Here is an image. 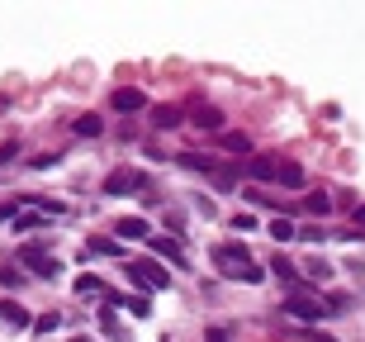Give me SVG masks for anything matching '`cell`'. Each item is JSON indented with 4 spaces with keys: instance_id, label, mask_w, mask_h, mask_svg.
<instances>
[{
    "instance_id": "1",
    "label": "cell",
    "mask_w": 365,
    "mask_h": 342,
    "mask_svg": "<svg viewBox=\"0 0 365 342\" xmlns=\"http://www.w3.org/2000/svg\"><path fill=\"white\" fill-rule=\"evenodd\" d=\"M213 266H218L228 281H242V286H261V281H266V271L252 262V252H247L242 242H218V247H213Z\"/></svg>"
},
{
    "instance_id": "2",
    "label": "cell",
    "mask_w": 365,
    "mask_h": 342,
    "mask_svg": "<svg viewBox=\"0 0 365 342\" xmlns=\"http://www.w3.org/2000/svg\"><path fill=\"white\" fill-rule=\"evenodd\" d=\"M15 262H19V266H29V271H33L38 281H57V271H62V262L52 257L43 242H24V247L15 252Z\"/></svg>"
},
{
    "instance_id": "3",
    "label": "cell",
    "mask_w": 365,
    "mask_h": 342,
    "mask_svg": "<svg viewBox=\"0 0 365 342\" xmlns=\"http://www.w3.org/2000/svg\"><path fill=\"white\" fill-rule=\"evenodd\" d=\"M285 314L299 318L304 328H313V323L332 318V304H327V300H313V295H289V300H285Z\"/></svg>"
},
{
    "instance_id": "4",
    "label": "cell",
    "mask_w": 365,
    "mask_h": 342,
    "mask_svg": "<svg viewBox=\"0 0 365 342\" xmlns=\"http://www.w3.org/2000/svg\"><path fill=\"white\" fill-rule=\"evenodd\" d=\"M124 276H129L143 295H152V290H166V286H171V271H161L156 262H129V266H124Z\"/></svg>"
},
{
    "instance_id": "5",
    "label": "cell",
    "mask_w": 365,
    "mask_h": 342,
    "mask_svg": "<svg viewBox=\"0 0 365 342\" xmlns=\"http://www.w3.org/2000/svg\"><path fill=\"white\" fill-rule=\"evenodd\" d=\"M129 190H147V176L143 171H124V166L104 176V195H129Z\"/></svg>"
},
{
    "instance_id": "6",
    "label": "cell",
    "mask_w": 365,
    "mask_h": 342,
    "mask_svg": "<svg viewBox=\"0 0 365 342\" xmlns=\"http://www.w3.org/2000/svg\"><path fill=\"white\" fill-rule=\"evenodd\" d=\"M275 185H285V190H304V185H309V171H304L299 162H275Z\"/></svg>"
},
{
    "instance_id": "7",
    "label": "cell",
    "mask_w": 365,
    "mask_h": 342,
    "mask_svg": "<svg viewBox=\"0 0 365 342\" xmlns=\"http://www.w3.org/2000/svg\"><path fill=\"white\" fill-rule=\"evenodd\" d=\"M114 109H119V114H138V109H147V95H143L138 86H119V91H114Z\"/></svg>"
},
{
    "instance_id": "8",
    "label": "cell",
    "mask_w": 365,
    "mask_h": 342,
    "mask_svg": "<svg viewBox=\"0 0 365 342\" xmlns=\"http://www.w3.org/2000/svg\"><path fill=\"white\" fill-rule=\"evenodd\" d=\"M247 176L252 181H275V157L270 153H252L247 157Z\"/></svg>"
},
{
    "instance_id": "9",
    "label": "cell",
    "mask_w": 365,
    "mask_h": 342,
    "mask_svg": "<svg viewBox=\"0 0 365 342\" xmlns=\"http://www.w3.org/2000/svg\"><path fill=\"white\" fill-rule=\"evenodd\" d=\"M147 247H152L156 257H166V262L185 266V247H181V242H176V238H147Z\"/></svg>"
},
{
    "instance_id": "10",
    "label": "cell",
    "mask_w": 365,
    "mask_h": 342,
    "mask_svg": "<svg viewBox=\"0 0 365 342\" xmlns=\"http://www.w3.org/2000/svg\"><path fill=\"white\" fill-rule=\"evenodd\" d=\"M81 257H124V242L119 238H90Z\"/></svg>"
},
{
    "instance_id": "11",
    "label": "cell",
    "mask_w": 365,
    "mask_h": 342,
    "mask_svg": "<svg viewBox=\"0 0 365 342\" xmlns=\"http://www.w3.org/2000/svg\"><path fill=\"white\" fill-rule=\"evenodd\" d=\"M0 323H10V328H29L33 318H29V309H24V304H15V300H5V304H0Z\"/></svg>"
},
{
    "instance_id": "12",
    "label": "cell",
    "mask_w": 365,
    "mask_h": 342,
    "mask_svg": "<svg viewBox=\"0 0 365 342\" xmlns=\"http://www.w3.org/2000/svg\"><path fill=\"white\" fill-rule=\"evenodd\" d=\"M152 124H156V129H181L185 119H181V109H176V105H156L152 109Z\"/></svg>"
},
{
    "instance_id": "13",
    "label": "cell",
    "mask_w": 365,
    "mask_h": 342,
    "mask_svg": "<svg viewBox=\"0 0 365 342\" xmlns=\"http://www.w3.org/2000/svg\"><path fill=\"white\" fill-rule=\"evenodd\" d=\"M190 124H195V129H209V133H213V129H223V114H218L213 105H200V109H195V119H190Z\"/></svg>"
},
{
    "instance_id": "14",
    "label": "cell",
    "mask_w": 365,
    "mask_h": 342,
    "mask_svg": "<svg viewBox=\"0 0 365 342\" xmlns=\"http://www.w3.org/2000/svg\"><path fill=\"white\" fill-rule=\"evenodd\" d=\"M119 238H152L147 233V219H138V214H129V219H119V228H114Z\"/></svg>"
},
{
    "instance_id": "15",
    "label": "cell",
    "mask_w": 365,
    "mask_h": 342,
    "mask_svg": "<svg viewBox=\"0 0 365 342\" xmlns=\"http://www.w3.org/2000/svg\"><path fill=\"white\" fill-rule=\"evenodd\" d=\"M176 162H181L185 171H204V176H213V157H200V153H176Z\"/></svg>"
},
{
    "instance_id": "16",
    "label": "cell",
    "mask_w": 365,
    "mask_h": 342,
    "mask_svg": "<svg viewBox=\"0 0 365 342\" xmlns=\"http://www.w3.org/2000/svg\"><path fill=\"white\" fill-rule=\"evenodd\" d=\"M100 328H104V338H114V342L124 338V323L114 318V304H104V309H100Z\"/></svg>"
},
{
    "instance_id": "17",
    "label": "cell",
    "mask_w": 365,
    "mask_h": 342,
    "mask_svg": "<svg viewBox=\"0 0 365 342\" xmlns=\"http://www.w3.org/2000/svg\"><path fill=\"white\" fill-rule=\"evenodd\" d=\"M10 228H15V233H33V228H43V214H38V210H33V214H15Z\"/></svg>"
},
{
    "instance_id": "18",
    "label": "cell",
    "mask_w": 365,
    "mask_h": 342,
    "mask_svg": "<svg viewBox=\"0 0 365 342\" xmlns=\"http://www.w3.org/2000/svg\"><path fill=\"white\" fill-rule=\"evenodd\" d=\"M29 328H33L38 338H48L52 328H62V314H38V318H33V323H29Z\"/></svg>"
},
{
    "instance_id": "19",
    "label": "cell",
    "mask_w": 365,
    "mask_h": 342,
    "mask_svg": "<svg viewBox=\"0 0 365 342\" xmlns=\"http://www.w3.org/2000/svg\"><path fill=\"white\" fill-rule=\"evenodd\" d=\"M76 295H109L100 276H76Z\"/></svg>"
},
{
    "instance_id": "20",
    "label": "cell",
    "mask_w": 365,
    "mask_h": 342,
    "mask_svg": "<svg viewBox=\"0 0 365 342\" xmlns=\"http://www.w3.org/2000/svg\"><path fill=\"white\" fill-rule=\"evenodd\" d=\"M72 129H76L81 138H95V133H100L104 124H100V119H95V114H81V119H76V124H72Z\"/></svg>"
},
{
    "instance_id": "21",
    "label": "cell",
    "mask_w": 365,
    "mask_h": 342,
    "mask_svg": "<svg viewBox=\"0 0 365 342\" xmlns=\"http://www.w3.org/2000/svg\"><path fill=\"white\" fill-rule=\"evenodd\" d=\"M270 238L275 242H294V224L289 219H270Z\"/></svg>"
},
{
    "instance_id": "22",
    "label": "cell",
    "mask_w": 365,
    "mask_h": 342,
    "mask_svg": "<svg viewBox=\"0 0 365 342\" xmlns=\"http://www.w3.org/2000/svg\"><path fill=\"white\" fill-rule=\"evenodd\" d=\"M223 148L228 153H252V138L247 133H223Z\"/></svg>"
},
{
    "instance_id": "23",
    "label": "cell",
    "mask_w": 365,
    "mask_h": 342,
    "mask_svg": "<svg viewBox=\"0 0 365 342\" xmlns=\"http://www.w3.org/2000/svg\"><path fill=\"white\" fill-rule=\"evenodd\" d=\"M309 214H313V219H323V214H332V200L313 190V195H309Z\"/></svg>"
},
{
    "instance_id": "24",
    "label": "cell",
    "mask_w": 365,
    "mask_h": 342,
    "mask_svg": "<svg viewBox=\"0 0 365 342\" xmlns=\"http://www.w3.org/2000/svg\"><path fill=\"white\" fill-rule=\"evenodd\" d=\"M0 286H5V290H19V286H24V276H19L15 266L5 262V266H0Z\"/></svg>"
},
{
    "instance_id": "25",
    "label": "cell",
    "mask_w": 365,
    "mask_h": 342,
    "mask_svg": "<svg viewBox=\"0 0 365 342\" xmlns=\"http://www.w3.org/2000/svg\"><path fill=\"white\" fill-rule=\"evenodd\" d=\"M213 181H218V190H233V185H237V171H228V166H213Z\"/></svg>"
},
{
    "instance_id": "26",
    "label": "cell",
    "mask_w": 365,
    "mask_h": 342,
    "mask_svg": "<svg viewBox=\"0 0 365 342\" xmlns=\"http://www.w3.org/2000/svg\"><path fill=\"white\" fill-rule=\"evenodd\" d=\"M294 238H304V242H323V238H327V228L309 224V228H294Z\"/></svg>"
},
{
    "instance_id": "27",
    "label": "cell",
    "mask_w": 365,
    "mask_h": 342,
    "mask_svg": "<svg viewBox=\"0 0 365 342\" xmlns=\"http://www.w3.org/2000/svg\"><path fill=\"white\" fill-rule=\"evenodd\" d=\"M57 162H62V157H57V153H43V157H33V162H29V166H33V171H52Z\"/></svg>"
},
{
    "instance_id": "28",
    "label": "cell",
    "mask_w": 365,
    "mask_h": 342,
    "mask_svg": "<svg viewBox=\"0 0 365 342\" xmlns=\"http://www.w3.org/2000/svg\"><path fill=\"white\" fill-rule=\"evenodd\" d=\"M204 342H233V333H228L223 323H213V328H209V333H204Z\"/></svg>"
},
{
    "instance_id": "29",
    "label": "cell",
    "mask_w": 365,
    "mask_h": 342,
    "mask_svg": "<svg viewBox=\"0 0 365 342\" xmlns=\"http://www.w3.org/2000/svg\"><path fill=\"white\" fill-rule=\"evenodd\" d=\"M309 276H313V281H327V276H332V266H327V262H309Z\"/></svg>"
},
{
    "instance_id": "30",
    "label": "cell",
    "mask_w": 365,
    "mask_h": 342,
    "mask_svg": "<svg viewBox=\"0 0 365 342\" xmlns=\"http://www.w3.org/2000/svg\"><path fill=\"white\" fill-rule=\"evenodd\" d=\"M304 338H309V342H337L332 333H318V328H304Z\"/></svg>"
},
{
    "instance_id": "31",
    "label": "cell",
    "mask_w": 365,
    "mask_h": 342,
    "mask_svg": "<svg viewBox=\"0 0 365 342\" xmlns=\"http://www.w3.org/2000/svg\"><path fill=\"white\" fill-rule=\"evenodd\" d=\"M15 210H19L15 200H10V205H0V224H5V219H15Z\"/></svg>"
},
{
    "instance_id": "32",
    "label": "cell",
    "mask_w": 365,
    "mask_h": 342,
    "mask_svg": "<svg viewBox=\"0 0 365 342\" xmlns=\"http://www.w3.org/2000/svg\"><path fill=\"white\" fill-rule=\"evenodd\" d=\"M351 219H356V224H365V205H351Z\"/></svg>"
},
{
    "instance_id": "33",
    "label": "cell",
    "mask_w": 365,
    "mask_h": 342,
    "mask_svg": "<svg viewBox=\"0 0 365 342\" xmlns=\"http://www.w3.org/2000/svg\"><path fill=\"white\" fill-rule=\"evenodd\" d=\"M15 157V143H5V148H0V162H10Z\"/></svg>"
},
{
    "instance_id": "34",
    "label": "cell",
    "mask_w": 365,
    "mask_h": 342,
    "mask_svg": "<svg viewBox=\"0 0 365 342\" xmlns=\"http://www.w3.org/2000/svg\"><path fill=\"white\" fill-rule=\"evenodd\" d=\"M72 342H90V338H72Z\"/></svg>"
}]
</instances>
